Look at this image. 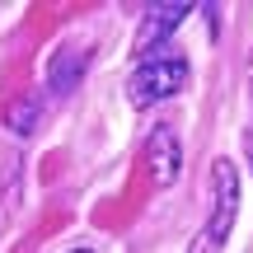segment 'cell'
<instances>
[{
  "label": "cell",
  "mask_w": 253,
  "mask_h": 253,
  "mask_svg": "<svg viewBox=\"0 0 253 253\" xmlns=\"http://www.w3.org/2000/svg\"><path fill=\"white\" fill-rule=\"evenodd\" d=\"M183 84H188V56L155 52L150 61H136L131 80H126V99H131V108H150L160 99H173Z\"/></svg>",
  "instance_id": "cell-2"
},
{
  "label": "cell",
  "mask_w": 253,
  "mask_h": 253,
  "mask_svg": "<svg viewBox=\"0 0 253 253\" xmlns=\"http://www.w3.org/2000/svg\"><path fill=\"white\" fill-rule=\"evenodd\" d=\"M66 253H94V249L89 244H75V249H66Z\"/></svg>",
  "instance_id": "cell-9"
},
{
  "label": "cell",
  "mask_w": 253,
  "mask_h": 253,
  "mask_svg": "<svg viewBox=\"0 0 253 253\" xmlns=\"http://www.w3.org/2000/svg\"><path fill=\"white\" fill-rule=\"evenodd\" d=\"M244 80H249V108H253V52H249V71H244ZM244 145H249V160H253V118H249V131H244Z\"/></svg>",
  "instance_id": "cell-8"
},
{
  "label": "cell",
  "mask_w": 253,
  "mask_h": 253,
  "mask_svg": "<svg viewBox=\"0 0 253 253\" xmlns=\"http://www.w3.org/2000/svg\"><path fill=\"white\" fill-rule=\"evenodd\" d=\"M5 126L14 136H28V131H33V126H38V94H24V99L9 103V108H5Z\"/></svg>",
  "instance_id": "cell-7"
},
{
  "label": "cell",
  "mask_w": 253,
  "mask_h": 253,
  "mask_svg": "<svg viewBox=\"0 0 253 253\" xmlns=\"http://www.w3.org/2000/svg\"><path fill=\"white\" fill-rule=\"evenodd\" d=\"M188 14H192L188 0H160V5H150V9H145V19H141V28H136L131 52L145 61V56H150V47H155V42H164V38H169Z\"/></svg>",
  "instance_id": "cell-4"
},
{
  "label": "cell",
  "mask_w": 253,
  "mask_h": 253,
  "mask_svg": "<svg viewBox=\"0 0 253 253\" xmlns=\"http://www.w3.org/2000/svg\"><path fill=\"white\" fill-rule=\"evenodd\" d=\"M84 66H89V42H61L56 56L47 61V89L52 94H71L80 84Z\"/></svg>",
  "instance_id": "cell-5"
},
{
  "label": "cell",
  "mask_w": 253,
  "mask_h": 253,
  "mask_svg": "<svg viewBox=\"0 0 253 253\" xmlns=\"http://www.w3.org/2000/svg\"><path fill=\"white\" fill-rule=\"evenodd\" d=\"M145 169H150V183L155 188H173L183 173V141L173 126H155L145 136Z\"/></svg>",
  "instance_id": "cell-3"
},
{
  "label": "cell",
  "mask_w": 253,
  "mask_h": 253,
  "mask_svg": "<svg viewBox=\"0 0 253 253\" xmlns=\"http://www.w3.org/2000/svg\"><path fill=\"white\" fill-rule=\"evenodd\" d=\"M19 211V155H5L0 164V225Z\"/></svg>",
  "instance_id": "cell-6"
},
{
  "label": "cell",
  "mask_w": 253,
  "mask_h": 253,
  "mask_svg": "<svg viewBox=\"0 0 253 253\" xmlns=\"http://www.w3.org/2000/svg\"><path fill=\"white\" fill-rule=\"evenodd\" d=\"M211 192H216V207H211V220L202 225V235L192 239L188 253H220L230 239V225L239 216V164L235 160H216L211 164Z\"/></svg>",
  "instance_id": "cell-1"
}]
</instances>
